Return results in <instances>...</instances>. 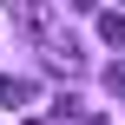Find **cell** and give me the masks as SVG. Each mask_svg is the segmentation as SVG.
Returning <instances> with one entry per match:
<instances>
[{
	"label": "cell",
	"instance_id": "cell-1",
	"mask_svg": "<svg viewBox=\"0 0 125 125\" xmlns=\"http://www.w3.org/2000/svg\"><path fill=\"white\" fill-rule=\"evenodd\" d=\"M40 59H46V73H59V79H79V73H86V53H79L73 33H40Z\"/></svg>",
	"mask_w": 125,
	"mask_h": 125
},
{
	"label": "cell",
	"instance_id": "cell-2",
	"mask_svg": "<svg viewBox=\"0 0 125 125\" xmlns=\"http://www.w3.org/2000/svg\"><path fill=\"white\" fill-rule=\"evenodd\" d=\"M26 99H33V86H26V79H13V73H0V105H7V112H20Z\"/></svg>",
	"mask_w": 125,
	"mask_h": 125
},
{
	"label": "cell",
	"instance_id": "cell-3",
	"mask_svg": "<svg viewBox=\"0 0 125 125\" xmlns=\"http://www.w3.org/2000/svg\"><path fill=\"white\" fill-rule=\"evenodd\" d=\"M99 40L105 46H125V13L119 7H99Z\"/></svg>",
	"mask_w": 125,
	"mask_h": 125
},
{
	"label": "cell",
	"instance_id": "cell-4",
	"mask_svg": "<svg viewBox=\"0 0 125 125\" xmlns=\"http://www.w3.org/2000/svg\"><path fill=\"white\" fill-rule=\"evenodd\" d=\"M53 119H59V125H79L86 105H79V99H53Z\"/></svg>",
	"mask_w": 125,
	"mask_h": 125
},
{
	"label": "cell",
	"instance_id": "cell-5",
	"mask_svg": "<svg viewBox=\"0 0 125 125\" xmlns=\"http://www.w3.org/2000/svg\"><path fill=\"white\" fill-rule=\"evenodd\" d=\"M105 86H112V92H125V59H119V66H105Z\"/></svg>",
	"mask_w": 125,
	"mask_h": 125
},
{
	"label": "cell",
	"instance_id": "cell-6",
	"mask_svg": "<svg viewBox=\"0 0 125 125\" xmlns=\"http://www.w3.org/2000/svg\"><path fill=\"white\" fill-rule=\"evenodd\" d=\"M79 125H105V119H92V112H86V119H79Z\"/></svg>",
	"mask_w": 125,
	"mask_h": 125
}]
</instances>
